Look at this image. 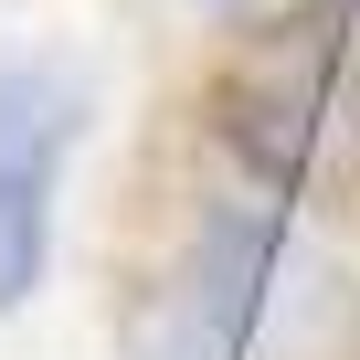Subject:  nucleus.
I'll list each match as a JSON object with an SVG mask.
<instances>
[{"instance_id":"f257e3e1","label":"nucleus","mask_w":360,"mask_h":360,"mask_svg":"<svg viewBox=\"0 0 360 360\" xmlns=\"http://www.w3.org/2000/svg\"><path fill=\"white\" fill-rule=\"evenodd\" d=\"M85 138V85L43 53H0V169H64Z\"/></svg>"},{"instance_id":"f03ea898","label":"nucleus","mask_w":360,"mask_h":360,"mask_svg":"<svg viewBox=\"0 0 360 360\" xmlns=\"http://www.w3.org/2000/svg\"><path fill=\"white\" fill-rule=\"evenodd\" d=\"M53 265V169H0V318L32 307Z\"/></svg>"},{"instance_id":"7ed1b4c3","label":"nucleus","mask_w":360,"mask_h":360,"mask_svg":"<svg viewBox=\"0 0 360 360\" xmlns=\"http://www.w3.org/2000/svg\"><path fill=\"white\" fill-rule=\"evenodd\" d=\"M202 11H233V0H202Z\"/></svg>"}]
</instances>
